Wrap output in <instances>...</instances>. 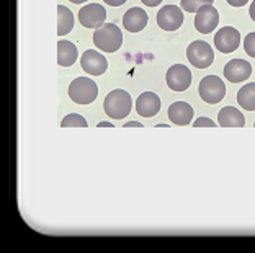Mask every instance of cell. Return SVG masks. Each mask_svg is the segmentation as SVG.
<instances>
[{
  "instance_id": "obj_1",
  "label": "cell",
  "mask_w": 255,
  "mask_h": 253,
  "mask_svg": "<svg viewBox=\"0 0 255 253\" xmlns=\"http://www.w3.org/2000/svg\"><path fill=\"white\" fill-rule=\"evenodd\" d=\"M94 44L102 53H117L123 44V33L115 23H103L94 33Z\"/></svg>"
},
{
  "instance_id": "obj_2",
  "label": "cell",
  "mask_w": 255,
  "mask_h": 253,
  "mask_svg": "<svg viewBox=\"0 0 255 253\" xmlns=\"http://www.w3.org/2000/svg\"><path fill=\"white\" fill-rule=\"evenodd\" d=\"M131 106H132L131 95L126 90L121 88L110 91L105 96V101H103V110H105L107 116L113 119H125L129 114Z\"/></svg>"
},
{
  "instance_id": "obj_3",
  "label": "cell",
  "mask_w": 255,
  "mask_h": 253,
  "mask_svg": "<svg viewBox=\"0 0 255 253\" xmlns=\"http://www.w3.org/2000/svg\"><path fill=\"white\" fill-rule=\"evenodd\" d=\"M69 96L77 105H90L98 96V87L92 79L77 77L69 85Z\"/></svg>"
},
{
  "instance_id": "obj_4",
  "label": "cell",
  "mask_w": 255,
  "mask_h": 253,
  "mask_svg": "<svg viewBox=\"0 0 255 253\" xmlns=\"http://www.w3.org/2000/svg\"><path fill=\"white\" fill-rule=\"evenodd\" d=\"M200 96L208 105H216L226 96V85L218 76H206L200 82Z\"/></svg>"
},
{
  "instance_id": "obj_5",
  "label": "cell",
  "mask_w": 255,
  "mask_h": 253,
  "mask_svg": "<svg viewBox=\"0 0 255 253\" xmlns=\"http://www.w3.org/2000/svg\"><path fill=\"white\" fill-rule=\"evenodd\" d=\"M187 57L191 66L196 69H206L213 64L214 53L213 48L206 41H193L187 49Z\"/></svg>"
},
{
  "instance_id": "obj_6",
  "label": "cell",
  "mask_w": 255,
  "mask_h": 253,
  "mask_svg": "<svg viewBox=\"0 0 255 253\" xmlns=\"http://www.w3.org/2000/svg\"><path fill=\"white\" fill-rule=\"evenodd\" d=\"M167 87L173 91H185L190 88L191 85V72L187 66L175 64L172 66L165 74Z\"/></svg>"
},
{
  "instance_id": "obj_7",
  "label": "cell",
  "mask_w": 255,
  "mask_h": 253,
  "mask_svg": "<svg viewBox=\"0 0 255 253\" xmlns=\"http://www.w3.org/2000/svg\"><path fill=\"white\" fill-rule=\"evenodd\" d=\"M219 23V13L213 5H203L195 13V28L201 34H210L216 30Z\"/></svg>"
},
{
  "instance_id": "obj_8",
  "label": "cell",
  "mask_w": 255,
  "mask_h": 253,
  "mask_svg": "<svg viewBox=\"0 0 255 253\" xmlns=\"http://www.w3.org/2000/svg\"><path fill=\"white\" fill-rule=\"evenodd\" d=\"M214 46L223 54L234 53L241 46V33L233 26H224L218 30L216 36H214Z\"/></svg>"
},
{
  "instance_id": "obj_9",
  "label": "cell",
  "mask_w": 255,
  "mask_h": 253,
  "mask_svg": "<svg viewBox=\"0 0 255 253\" xmlns=\"http://www.w3.org/2000/svg\"><path fill=\"white\" fill-rule=\"evenodd\" d=\"M107 20V10L98 3H89L80 8L79 11V21L84 28L97 30L100 28Z\"/></svg>"
},
{
  "instance_id": "obj_10",
  "label": "cell",
  "mask_w": 255,
  "mask_h": 253,
  "mask_svg": "<svg viewBox=\"0 0 255 253\" xmlns=\"http://www.w3.org/2000/svg\"><path fill=\"white\" fill-rule=\"evenodd\" d=\"M157 25L164 31H177L183 25V11L177 5H165L157 13Z\"/></svg>"
},
{
  "instance_id": "obj_11",
  "label": "cell",
  "mask_w": 255,
  "mask_h": 253,
  "mask_svg": "<svg viewBox=\"0 0 255 253\" xmlns=\"http://www.w3.org/2000/svg\"><path fill=\"white\" fill-rule=\"evenodd\" d=\"M80 67H82L87 74H90V76H102V74L107 72L108 61L102 53L89 49L80 57Z\"/></svg>"
},
{
  "instance_id": "obj_12",
  "label": "cell",
  "mask_w": 255,
  "mask_h": 253,
  "mask_svg": "<svg viewBox=\"0 0 255 253\" xmlns=\"http://www.w3.org/2000/svg\"><path fill=\"white\" fill-rule=\"evenodd\" d=\"M252 76V66L244 59H233L224 66V77L233 84H241Z\"/></svg>"
},
{
  "instance_id": "obj_13",
  "label": "cell",
  "mask_w": 255,
  "mask_h": 253,
  "mask_svg": "<svg viewBox=\"0 0 255 253\" xmlns=\"http://www.w3.org/2000/svg\"><path fill=\"white\" fill-rule=\"evenodd\" d=\"M136 111L142 118H154L160 111V98L154 91H142L136 100Z\"/></svg>"
},
{
  "instance_id": "obj_14",
  "label": "cell",
  "mask_w": 255,
  "mask_h": 253,
  "mask_svg": "<svg viewBox=\"0 0 255 253\" xmlns=\"http://www.w3.org/2000/svg\"><path fill=\"white\" fill-rule=\"evenodd\" d=\"M147 21H149L147 13L142 8H137V7L129 8L123 16V26H125V30L129 33L142 31L144 28L147 26Z\"/></svg>"
},
{
  "instance_id": "obj_15",
  "label": "cell",
  "mask_w": 255,
  "mask_h": 253,
  "mask_svg": "<svg viewBox=\"0 0 255 253\" xmlns=\"http://www.w3.org/2000/svg\"><path fill=\"white\" fill-rule=\"evenodd\" d=\"M167 114H169L172 124L187 126L191 123V119H193V108H191V105L187 101H175L169 106Z\"/></svg>"
},
{
  "instance_id": "obj_16",
  "label": "cell",
  "mask_w": 255,
  "mask_h": 253,
  "mask_svg": "<svg viewBox=\"0 0 255 253\" xmlns=\"http://www.w3.org/2000/svg\"><path fill=\"white\" fill-rule=\"evenodd\" d=\"M218 124L223 126V128H244L246 118L237 108L224 106L218 114Z\"/></svg>"
},
{
  "instance_id": "obj_17",
  "label": "cell",
  "mask_w": 255,
  "mask_h": 253,
  "mask_svg": "<svg viewBox=\"0 0 255 253\" xmlns=\"http://www.w3.org/2000/svg\"><path fill=\"white\" fill-rule=\"evenodd\" d=\"M77 46L67 39H61L57 43V64L61 67H71L77 61Z\"/></svg>"
},
{
  "instance_id": "obj_18",
  "label": "cell",
  "mask_w": 255,
  "mask_h": 253,
  "mask_svg": "<svg viewBox=\"0 0 255 253\" xmlns=\"http://www.w3.org/2000/svg\"><path fill=\"white\" fill-rule=\"evenodd\" d=\"M74 28V15L72 11L69 10L64 5L57 7V34L59 36H66L72 31Z\"/></svg>"
},
{
  "instance_id": "obj_19",
  "label": "cell",
  "mask_w": 255,
  "mask_h": 253,
  "mask_svg": "<svg viewBox=\"0 0 255 253\" xmlns=\"http://www.w3.org/2000/svg\"><path fill=\"white\" fill-rule=\"evenodd\" d=\"M237 103L247 111H255V84H247L237 91Z\"/></svg>"
},
{
  "instance_id": "obj_20",
  "label": "cell",
  "mask_w": 255,
  "mask_h": 253,
  "mask_svg": "<svg viewBox=\"0 0 255 253\" xmlns=\"http://www.w3.org/2000/svg\"><path fill=\"white\" fill-rule=\"evenodd\" d=\"M61 126L62 128H87L89 123H87V119L80 116V114L72 113V114H67V116L62 119Z\"/></svg>"
},
{
  "instance_id": "obj_21",
  "label": "cell",
  "mask_w": 255,
  "mask_h": 253,
  "mask_svg": "<svg viewBox=\"0 0 255 253\" xmlns=\"http://www.w3.org/2000/svg\"><path fill=\"white\" fill-rule=\"evenodd\" d=\"M214 0H182L180 7L185 11H190V13H196L198 8H201L203 5H213Z\"/></svg>"
},
{
  "instance_id": "obj_22",
  "label": "cell",
  "mask_w": 255,
  "mask_h": 253,
  "mask_svg": "<svg viewBox=\"0 0 255 253\" xmlns=\"http://www.w3.org/2000/svg\"><path fill=\"white\" fill-rule=\"evenodd\" d=\"M244 49L246 53L251 56V57H255V33H249L246 39H244Z\"/></svg>"
},
{
  "instance_id": "obj_23",
  "label": "cell",
  "mask_w": 255,
  "mask_h": 253,
  "mask_svg": "<svg viewBox=\"0 0 255 253\" xmlns=\"http://www.w3.org/2000/svg\"><path fill=\"white\" fill-rule=\"evenodd\" d=\"M193 126H195V128H201V126H206V128H214V126H216V123L211 121L210 118L201 116V118H198V119H196V121L193 123Z\"/></svg>"
},
{
  "instance_id": "obj_24",
  "label": "cell",
  "mask_w": 255,
  "mask_h": 253,
  "mask_svg": "<svg viewBox=\"0 0 255 253\" xmlns=\"http://www.w3.org/2000/svg\"><path fill=\"white\" fill-rule=\"evenodd\" d=\"M231 7H244V5L249 3V0H226Z\"/></svg>"
},
{
  "instance_id": "obj_25",
  "label": "cell",
  "mask_w": 255,
  "mask_h": 253,
  "mask_svg": "<svg viewBox=\"0 0 255 253\" xmlns=\"http://www.w3.org/2000/svg\"><path fill=\"white\" fill-rule=\"evenodd\" d=\"M103 2L108 3V5H112V7H120V5L126 3L128 0H103Z\"/></svg>"
},
{
  "instance_id": "obj_26",
  "label": "cell",
  "mask_w": 255,
  "mask_h": 253,
  "mask_svg": "<svg viewBox=\"0 0 255 253\" xmlns=\"http://www.w3.org/2000/svg\"><path fill=\"white\" fill-rule=\"evenodd\" d=\"M144 5H147V7H157V5L162 2V0H141Z\"/></svg>"
},
{
  "instance_id": "obj_27",
  "label": "cell",
  "mask_w": 255,
  "mask_h": 253,
  "mask_svg": "<svg viewBox=\"0 0 255 253\" xmlns=\"http://www.w3.org/2000/svg\"><path fill=\"white\" fill-rule=\"evenodd\" d=\"M249 13H251V18L255 21V0L251 3V8H249Z\"/></svg>"
},
{
  "instance_id": "obj_28",
  "label": "cell",
  "mask_w": 255,
  "mask_h": 253,
  "mask_svg": "<svg viewBox=\"0 0 255 253\" xmlns=\"http://www.w3.org/2000/svg\"><path fill=\"white\" fill-rule=\"evenodd\" d=\"M125 126H126V128H134V126H137V128H142V124L139 121H129V123H126Z\"/></svg>"
},
{
  "instance_id": "obj_29",
  "label": "cell",
  "mask_w": 255,
  "mask_h": 253,
  "mask_svg": "<svg viewBox=\"0 0 255 253\" xmlns=\"http://www.w3.org/2000/svg\"><path fill=\"white\" fill-rule=\"evenodd\" d=\"M98 128H113V124L108 121H102V123H98Z\"/></svg>"
},
{
  "instance_id": "obj_30",
  "label": "cell",
  "mask_w": 255,
  "mask_h": 253,
  "mask_svg": "<svg viewBox=\"0 0 255 253\" xmlns=\"http://www.w3.org/2000/svg\"><path fill=\"white\" fill-rule=\"evenodd\" d=\"M69 2H72V3H82V2H87V0H69Z\"/></svg>"
},
{
  "instance_id": "obj_31",
  "label": "cell",
  "mask_w": 255,
  "mask_h": 253,
  "mask_svg": "<svg viewBox=\"0 0 255 253\" xmlns=\"http://www.w3.org/2000/svg\"><path fill=\"white\" fill-rule=\"evenodd\" d=\"M254 126H255V123H254Z\"/></svg>"
}]
</instances>
